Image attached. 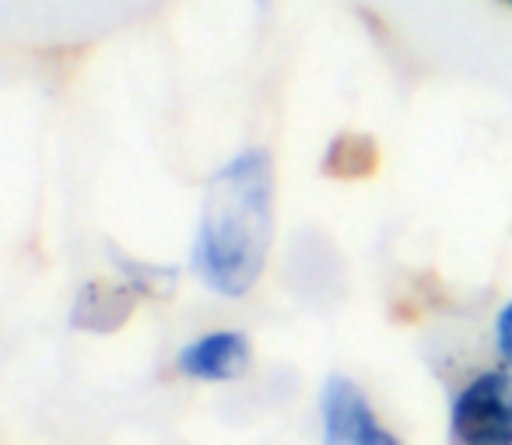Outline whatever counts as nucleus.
<instances>
[{
    "mask_svg": "<svg viewBox=\"0 0 512 445\" xmlns=\"http://www.w3.org/2000/svg\"><path fill=\"white\" fill-rule=\"evenodd\" d=\"M274 242V162L246 148L211 176L193 235V274L221 298L256 288Z\"/></svg>",
    "mask_w": 512,
    "mask_h": 445,
    "instance_id": "obj_1",
    "label": "nucleus"
},
{
    "mask_svg": "<svg viewBox=\"0 0 512 445\" xmlns=\"http://www.w3.org/2000/svg\"><path fill=\"white\" fill-rule=\"evenodd\" d=\"M253 365V347L242 330H211L176 354V368L197 382H235Z\"/></svg>",
    "mask_w": 512,
    "mask_h": 445,
    "instance_id": "obj_4",
    "label": "nucleus"
},
{
    "mask_svg": "<svg viewBox=\"0 0 512 445\" xmlns=\"http://www.w3.org/2000/svg\"><path fill=\"white\" fill-rule=\"evenodd\" d=\"M323 445H404L372 410L369 396L348 375H330L320 389Z\"/></svg>",
    "mask_w": 512,
    "mask_h": 445,
    "instance_id": "obj_3",
    "label": "nucleus"
},
{
    "mask_svg": "<svg viewBox=\"0 0 512 445\" xmlns=\"http://www.w3.org/2000/svg\"><path fill=\"white\" fill-rule=\"evenodd\" d=\"M137 291L127 281H92L81 288L71 309V326L88 333H113L134 312Z\"/></svg>",
    "mask_w": 512,
    "mask_h": 445,
    "instance_id": "obj_5",
    "label": "nucleus"
},
{
    "mask_svg": "<svg viewBox=\"0 0 512 445\" xmlns=\"http://www.w3.org/2000/svg\"><path fill=\"white\" fill-rule=\"evenodd\" d=\"M509 4H512V0H509Z\"/></svg>",
    "mask_w": 512,
    "mask_h": 445,
    "instance_id": "obj_9",
    "label": "nucleus"
},
{
    "mask_svg": "<svg viewBox=\"0 0 512 445\" xmlns=\"http://www.w3.org/2000/svg\"><path fill=\"white\" fill-rule=\"evenodd\" d=\"M123 270V281L137 291V295H162L176 284V270L172 267H151V263H137V260H123L116 256Z\"/></svg>",
    "mask_w": 512,
    "mask_h": 445,
    "instance_id": "obj_6",
    "label": "nucleus"
},
{
    "mask_svg": "<svg viewBox=\"0 0 512 445\" xmlns=\"http://www.w3.org/2000/svg\"><path fill=\"white\" fill-rule=\"evenodd\" d=\"M365 148H369L365 141H348V137H341V141L330 144V155H337V169L334 172H344V169L369 172L372 158H365Z\"/></svg>",
    "mask_w": 512,
    "mask_h": 445,
    "instance_id": "obj_7",
    "label": "nucleus"
},
{
    "mask_svg": "<svg viewBox=\"0 0 512 445\" xmlns=\"http://www.w3.org/2000/svg\"><path fill=\"white\" fill-rule=\"evenodd\" d=\"M449 445H512V368L474 375L449 403Z\"/></svg>",
    "mask_w": 512,
    "mask_h": 445,
    "instance_id": "obj_2",
    "label": "nucleus"
},
{
    "mask_svg": "<svg viewBox=\"0 0 512 445\" xmlns=\"http://www.w3.org/2000/svg\"><path fill=\"white\" fill-rule=\"evenodd\" d=\"M495 351L505 368H512V298L498 309L495 316Z\"/></svg>",
    "mask_w": 512,
    "mask_h": 445,
    "instance_id": "obj_8",
    "label": "nucleus"
}]
</instances>
